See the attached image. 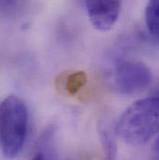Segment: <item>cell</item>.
I'll use <instances>...</instances> for the list:
<instances>
[{
	"mask_svg": "<svg viewBox=\"0 0 159 160\" xmlns=\"http://www.w3.org/2000/svg\"><path fill=\"white\" fill-rule=\"evenodd\" d=\"M116 133L126 143L140 146L159 133V97L141 99L120 116Z\"/></svg>",
	"mask_w": 159,
	"mask_h": 160,
	"instance_id": "obj_1",
	"label": "cell"
},
{
	"mask_svg": "<svg viewBox=\"0 0 159 160\" xmlns=\"http://www.w3.org/2000/svg\"><path fill=\"white\" fill-rule=\"evenodd\" d=\"M29 115L25 102L15 95L6 97L0 105V144L4 157L17 158L22 152L27 133Z\"/></svg>",
	"mask_w": 159,
	"mask_h": 160,
	"instance_id": "obj_2",
	"label": "cell"
},
{
	"mask_svg": "<svg viewBox=\"0 0 159 160\" xmlns=\"http://www.w3.org/2000/svg\"><path fill=\"white\" fill-rule=\"evenodd\" d=\"M150 68L142 62L120 61L114 74L115 87L120 94L133 95L145 89L152 82Z\"/></svg>",
	"mask_w": 159,
	"mask_h": 160,
	"instance_id": "obj_3",
	"label": "cell"
},
{
	"mask_svg": "<svg viewBox=\"0 0 159 160\" xmlns=\"http://www.w3.org/2000/svg\"><path fill=\"white\" fill-rule=\"evenodd\" d=\"M85 5L89 22L95 29L107 32L117 23L121 0H85Z\"/></svg>",
	"mask_w": 159,
	"mask_h": 160,
	"instance_id": "obj_4",
	"label": "cell"
},
{
	"mask_svg": "<svg viewBox=\"0 0 159 160\" xmlns=\"http://www.w3.org/2000/svg\"><path fill=\"white\" fill-rule=\"evenodd\" d=\"M99 135L102 147L104 160H117V144L112 131L104 125H100Z\"/></svg>",
	"mask_w": 159,
	"mask_h": 160,
	"instance_id": "obj_5",
	"label": "cell"
},
{
	"mask_svg": "<svg viewBox=\"0 0 159 160\" xmlns=\"http://www.w3.org/2000/svg\"><path fill=\"white\" fill-rule=\"evenodd\" d=\"M145 22L154 37L159 34V0H148L145 8Z\"/></svg>",
	"mask_w": 159,
	"mask_h": 160,
	"instance_id": "obj_6",
	"label": "cell"
},
{
	"mask_svg": "<svg viewBox=\"0 0 159 160\" xmlns=\"http://www.w3.org/2000/svg\"><path fill=\"white\" fill-rule=\"evenodd\" d=\"M64 80V88L66 91L70 94H75L85 85L87 77L83 72H77L67 76Z\"/></svg>",
	"mask_w": 159,
	"mask_h": 160,
	"instance_id": "obj_7",
	"label": "cell"
},
{
	"mask_svg": "<svg viewBox=\"0 0 159 160\" xmlns=\"http://www.w3.org/2000/svg\"><path fill=\"white\" fill-rule=\"evenodd\" d=\"M151 160H159V135L156 139L151 150Z\"/></svg>",
	"mask_w": 159,
	"mask_h": 160,
	"instance_id": "obj_8",
	"label": "cell"
},
{
	"mask_svg": "<svg viewBox=\"0 0 159 160\" xmlns=\"http://www.w3.org/2000/svg\"><path fill=\"white\" fill-rule=\"evenodd\" d=\"M31 160H47V157L45 156V154L43 152H37L32 158Z\"/></svg>",
	"mask_w": 159,
	"mask_h": 160,
	"instance_id": "obj_9",
	"label": "cell"
},
{
	"mask_svg": "<svg viewBox=\"0 0 159 160\" xmlns=\"http://www.w3.org/2000/svg\"><path fill=\"white\" fill-rule=\"evenodd\" d=\"M155 38H156V39H157V42L159 44V34L158 35H157V36H155Z\"/></svg>",
	"mask_w": 159,
	"mask_h": 160,
	"instance_id": "obj_10",
	"label": "cell"
}]
</instances>
